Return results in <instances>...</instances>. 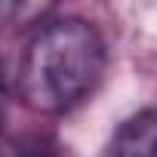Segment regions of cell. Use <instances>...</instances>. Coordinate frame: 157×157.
Wrapping results in <instances>:
<instances>
[{
  "label": "cell",
  "mask_w": 157,
  "mask_h": 157,
  "mask_svg": "<svg viewBox=\"0 0 157 157\" xmlns=\"http://www.w3.org/2000/svg\"><path fill=\"white\" fill-rule=\"evenodd\" d=\"M108 46L99 28L80 16L40 22L19 59L16 83L37 114H65L86 102L105 77Z\"/></svg>",
  "instance_id": "1"
},
{
  "label": "cell",
  "mask_w": 157,
  "mask_h": 157,
  "mask_svg": "<svg viewBox=\"0 0 157 157\" xmlns=\"http://www.w3.org/2000/svg\"><path fill=\"white\" fill-rule=\"evenodd\" d=\"M102 157H157V108L126 117L108 139Z\"/></svg>",
  "instance_id": "2"
}]
</instances>
